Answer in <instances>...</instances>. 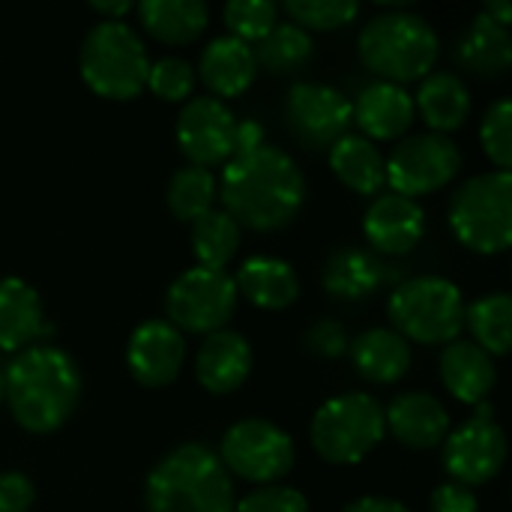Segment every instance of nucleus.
Instances as JSON below:
<instances>
[{
  "mask_svg": "<svg viewBox=\"0 0 512 512\" xmlns=\"http://www.w3.org/2000/svg\"><path fill=\"white\" fill-rule=\"evenodd\" d=\"M222 204L237 225L255 231L285 228L306 201V177L279 147H258L228 159L222 171Z\"/></svg>",
  "mask_w": 512,
  "mask_h": 512,
  "instance_id": "f257e3e1",
  "label": "nucleus"
},
{
  "mask_svg": "<svg viewBox=\"0 0 512 512\" xmlns=\"http://www.w3.org/2000/svg\"><path fill=\"white\" fill-rule=\"evenodd\" d=\"M81 372L75 360L54 345L21 351L3 372V399L21 429L33 435L57 432L75 411Z\"/></svg>",
  "mask_w": 512,
  "mask_h": 512,
  "instance_id": "f03ea898",
  "label": "nucleus"
},
{
  "mask_svg": "<svg viewBox=\"0 0 512 512\" xmlns=\"http://www.w3.org/2000/svg\"><path fill=\"white\" fill-rule=\"evenodd\" d=\"M147 512H234V483L204 444H180L156 462L144 486Z\"/></svg>",
  "mask_w": 512,
  "mask_h": 512,
  "instance_id": "7ed1b4c3",
  "label": "nucleus"
},
{
  "mask_svg": "<svg viewBox=\"0 0 512 512\" xmlns=\"http://www.w3.org/2000/svg\"><path fill=\"white\" fill-rule=\"evenodd\" d=\"M360 60L381 75V81L405 84L426 78L438 60L441 42L435 27L408 9H390L369 18L357 39Z\"/></svg>",
  "mask_w": 512,
  "mask_h": 512,
  "instance_id": "20e7f679",
  "label": "nucleus"
},
{
  "mask_svg": "<svg viewBox=\"0 0 512 512\" xmlns=\"http://www.w3.org/2000/svg\"><path fill=\"white\" fill-rule=\"evenodd\" d=\"M78 63L87 87L105 99H135L147 87V48L123 21L93 24L81 42Z\"/></svg>",
  "mask_w": 512,
  "mask_h": 512,
  "instance_id": "39448f33",
  "label": "nucleus"
},
{
  "mask_svg": "<svg viewBox=\"0 0 512 512\" xmlns=\"http://www.w3.org/2000/svg\"><path fill=\"white\" fill-rule=\"evenodd\" d=\"M453 234L480 255H498L512 243L510 171H486L465 180L450 201Z\"/></svg>",
  "mask_w": 512,
  "mask_h": 512,
  "instance_id": "423d86ee",
  "label": "nucleus"
},
{
  "mask_svg": "<svg viewBox=\"0 0 512 512\" xmlns=\"http://www.w3.org/2000/svg\"><path fill=\"white\" fill-rule=\"evenodd\" d=\"M384 408L369 393H342L327 399L312 417V447L330 465L366 459L384 438Z\"/></svg>",
  "mask_w": 512,
  "mask_h": 512,
  "instance_id": "0eeeda50",
  "label": "nucleus"
},
{
  "mask_svg": "<svg viewBox=\"0 0 512 512\" xmlns=\"http://www.w3.org/2000/svg\"><path fill=\"white\" fill-rule=\"evenodd\" d=\"M390 321L402 339H414L423 345H450L465 327L462 291L444 276L408 279L390 297Z\"/></svg>",
  "mask_w": 512,
  "mask_h": 512,
  "instance_id": "6e6552de",
  "label": "nucleus"
},
{
  "mask_svg": "<svg viewBox=\"0 0 512 512\" xmlns=\"http://www.w3.org/2000/svg\"><path fill=\"white\" fill-rule=\"evenodd\" d=\"M237 285L225 270H207L192 267L183 276H177L168 288L165 309L168 324H174L180 333H216L225 330L237 309Z\"/></svg>",
  "mask_w": 512,
  "mask_h": 512,
  "instance_id": "1a4fd4ad",
  "label": "nucleus"
},
{
  "mask_svg": "<svg viewBox=\"0 0 512 512\" xmlns=\"http://www.w3.org/2000/svg\"><path fill=\"white\" fill-rule=\"evenodd\" d=\"M387 183L396 195L417 198L447 186L462 168V150L450 135L420 132L396 144L393 156L384 159Z\"/></svg>",
  "mask_w": 512,
  "mask_h": 512,
  "instance_id": "9d476101",
  "label": "nucleus"
},
{
  "mask_svg": "<svg viewBox=\"0 0 512 512\" xmlns=\"http://www.w3.org/2000/svg\"><path fill=\"white\" fill-rule=\"evenodd\" d=\"M222 465L249 483L270 486L294 465L291 438L267 420H240L222 438Z\"/></svg>",
  "mask_w": 512,
  "mask_h": 512,
  "instance_id": "9b49d317",
  "label": "nucleus"
},
{
  "mask_svg": "<svg viewBox=\"0 0 512 512\" xmlns=\"http://www.w3.org/2000/svg\"><path fill=\"white\" fill-rule=\"evenodd\" d=\"M507 462V438L492 405H477V414L444 438V468L462 486H483L501 474Z\"/></svg>",
  "mask_w": 512,
  "mask_h": 512,
  "instance_id": "f8f14e48",
  "label": "nucleus"
},
{
  "mask_svg": "<svg viewBox=\"0 0 512 512\" xmlns=\"http://www.w3.org/2000/svg\"><path fill=\"white\" fill-rule=\"evenodd\" d=\"M285 117L291 132L306 147H333L354 120L351 102L330 84L300 81L288 90Z\"/></svg>",
  "mask_w": 512,
  "mask_h": 512,
  "instance_id": "ddd939ff",
  "label": "nucleus"
},
{
  "mask_svg": "<svg viewBox=\"0 0 512 512\" xmlns=\"http://www.w3.org/2000/svg\"><path fill=\"white\" fill-rule=\"evenodd\" d=\"M234 129L237 117L222 99L195 96L177 117V144L183 156L198 168L222 165L234 153Z\"/></svg>",
  "mask_w": 512,
  "mask_h": 512,
  "instance_id": "4468645a",
  "label": "nucleus"
},
{
  "mask_svg": "<svg viewBox=\"0 0 512 512\" xmlns=\"http://www.w3.org/2000/svg\"><path fill=\"white\" fill-rule=\"evenodd\" d=\"M186 360V339L168 321H144L126 348V363L141 387H168Z\"/></svg>",
  "mask_w": 512,
  "mask_h": 512,
  "instance_id": "2eb2a0df",
  "label": "nucleus"
},
{
  "mask_svg": "<svg viewBox=\"0 0 512 512\" xmlns=\"http://www.w3.org/2000/svg\"><path fill=\"white\" fill-rule=\"evenodd\" d=\"M426 231V213L414 198L387 192L378 195L366 216H363V234L366 240L384 252V255H405L411 252Z\"/></svg>",
  "mask_w": 512,
  "mask_h": 512,
  "instance_id": "dca6fc26",
  "label": "nucleus"
},
{
  "mask_svg": "<svg viewBox=\"0 0 512 512\" xmlns=\"http://www.w3.org/2000/svg\"><path fill=\"white\" fill-rule=\"evenodd\" d=\"M384 423L411 450H432L450 435L447 408L429 393H402L384 408Z\"/></svg>",
  "mask_w": 512,
  "mask_h": 512,
  "instance_id": "f3484780",
  "label": "nucleus"
},
{
  "mask_svg": "<svg viewBox=\"0 0 512 512\" xmlns=\"http://www.w3.org/2000/svg\"><path fill=\"white\" fill-rule=\"evenodd\" d=\"M252 372V348L234 330H216L204 336L195 354V375L204 390L222 396L234 393Z\"/></svg>",
  "mask_w": 512,
  "mask_h": 512,
  "instance_id": "a211bd4d",
  "label": "nucleus"
},
{
  "mask_svg": "<svg viewBox=\"0 0 512 512\" xmlns=\"http://www.w3.org/2000/svg\"><path fill=\"white\" fill-rule=\"evenodd\" d=\"M45 333L39 294L18 276L0 279V351H27Z\"/></svg>",
  "mask_w": 512,
  "mask_h": 512,
  "instance_id": "6ab92c4d",
  "label": "nucleus"
},
{
  "mask_svg": "<svg viewBox=\"0 0 512 512\" xmlns=\"http://www.w3.org/2000/svg\"><path fill=\"white\" fill-rule=\"evenodd\" d=\"M414 96L390 81H375L369 84L360 96L357 105H351L354 120L360 123V129L369 138H399L402 132H408V126L414 123Z\"/></svg>",
  "mask_w": 512,
  "mask_h": 512,
  "instance_id": "aec40b11",
  "label": "nucleus"
},
{
  "mask_svg": "<svg viewBox=\"0 0 512 512\" xmlns=\"http://www.w3.org/2000/svg\"><path fill=\"white\" fill-rule=\"evenodd\" d=\"M441 381L465 405H483L495 390V360L474 342H450L441 354Z\"/></svg>",
  "mask_w": 512,
  "mask_h": 512,
  "instance_id": "412c9836",
  "label": "nucleus"
},
{
  "mask_svg": "<svg viewBox=\"0 0 512 512\" xmlns=\"http://www.w3.org/2000/svg\"><path fill=\"white\" fill-rule=\"evenodd\" d=\"M255 51L237 36H216L201 54V81L216 96H240L255 81Z\"/></svg>",
  "mask_w": 512,
  "mask_h": 512,
  "instance_id": "4be33fe9",
  "label": "nucleus"
},
{
  "mask_svg": "<svg viewBox=\"0 0 512 512\" xmlns=\"http://www.w3.org/2000/svg\"><path fill=\"white\" fill-rule=\"evenodd\" d=\"M234 285H237V294H243L249 303L261 309H288L300 294V279L294 267L273 255L246 258Z\"/></svg>",
  "mask_w": 512,
  "mask_h": 512,
  "instance_id": "5701e85b",
  "label": "nucleus"
},
{
  "mask_svg": "<svg viewBox=\"0 0 512 512\" xmlns=\"http://www.w3.org/2000/svg\"><path fill=\"white\" fill-rule=\"evenodd\" d=\"M357 372L372 384H393L411 369V345L396 330H366L351 345Z\"/></svg>",
  "mask_w": 512,
  "mask_h": 512,
  "instance_id": "b1692460",
  "label": "nucleus"
},
{
  "mask_svg": "<svg viewBox=\"0 0 512 512\" xmlns=\"http://www.w3.org/2000/svg\"><path fill=\"white\" fill-rule=\"evenodd\" d=\"M459 63L480 78H501L512 66L510 30L480 12L459 42Z\"/></svg>",
  "mask_w": 512,
  "mask_h": 512,
  "instance_id": "393cba45",
  "label": "nucleus"
},
{
  "mask_svg": "<svg viewBox=\"0 0 512 512\" xmlns=\"http://www.w3.org/2000/svg\"><path fill=\"white\" fill-rule=\"evenodd\" d=\"M414 108H420L423 120L438 132L447 135L453 129H459L468 114H471V93L465 87V81L456 72H429L417 90V102Z\"/></svg>",
  "mask_w": 512,
  "mask_h": 512,
  "instance_id": "a878e982",
  "label": "nucleus"
},
{
  "mask_svg": "<svg viewBox=\"0 0 512 512\" xmlns=\"http://www.w3.org/2000/svg\"><path fill=\"white\" fill-rule=\"evenodd\" d=\"M381 279H384V264L372 252H363L357 246L336 249L324 267L327 294L336 300H345V303H354V300L375 294Z\"/></svg>",
  "mask_w": 512,
  "mask_h": 512,
  "instance_id": "bb28decb",
  "label": "nucleus"
},
{
  "mask_svg": "<svg viewBox=\"0 0 512 512\" xmlns=\"http://www.w3.org/2000/svg\"><path fill=\"white\" fill-rule=\"evenodd\" d=\"M138 15L147 33L168 45L195 42L210 21V9L201 0H144Z\"/></svg>",
  "mask_w": 512,
  "mask_h": 512,
  "instance_id": "cd10ccee",
  "label": "nucleus"
},
{
  "mask_svg": "<svg viewBox=\"0 0 512 512\" xmlns=\"http://www.w3.org/2000/svg\"><path fill=\"white\" fill-rule=\"evenodd\" d=\"M330 168L336 177L360 195H375L387 183L381 150L363 135H342L330 147Z\"/></svg>",
  "mask_w": 512,
  "mask_h": 512,
  "instance_id": "c85d7f7f",
  "label": "nucleus"
},
{
  "mask_svg": "<svg viewBox=\"0 0 512 512\" xmlns=\"http://www.w3.org/2000/svg\"><path fill=\"white\" fill-rule=\"evenodd\" d=\"M465 321L474 333V345L489 357H504L512 345V300L510 294H486L465 309Z\"/></svg>",
  "mask_w": 512,
  "mask_h": 512,
  "instance_id": "c756f323",
  "label": "nucleus"
},
{
  "mask_svg": "<svg viewBox=\"0 0 512 512\" xmlns=\"http://www.w3.org/2000/svg\"><path fill=\"white\" fill-rule=\"evenodd\" d=\"M240 225L225 210H207L192 222V252L198 267L225 270V264L237 255Z\"/></svg>",
  "mask_w": 512,
  "mask_h": 512,
  "instance_id": "7c9ffc66",
  "label": "nucleus"
},
{
  "mask_svg": "<svg viewBox=\"0 0 512 512\" xmlns=\"http://www.w3.org/2000/svg\"><path fill=\"white\" fill-rule=\"evenodd\" d=\"M309 57H312V36L294 21H282V24L276 21L273 30L264 39H258L255 48V63H261L276 75H288L300 69Z\"/></svg>",
  "mask_w": 512,
  "mask_h": 512,
  "instance_id": "2f4dec72",
  "label": "nucleus"
},
{
  "mask_svg": "<svg viewBox=\"0 0 512 512\" xmlns=\"http://www.w3.org/2000/svg\"><path fill=\"white\" fill-rule=\"evenodd\" d=\"M213 198H216V180L207 168L186 165L168 183V210L183 222H195L198 216L213 210Z\"/></svg>",
  "mask_w": 512,
  "mask_h": 512,
  "instance_id": "473e14b6",
  "label": "nucleus"
},
{
  "mask_svg": "<svg viewBox=\"0 0 512 512\" xmlns=\"http://www.w3.org/2000/svg\"><path fill=\"white\" fill-rule=\"evenodd\" d=\"M285 12L297 27L309 30H336L357 18L360 6L354 0H288Z\"/></svg>",
  "mask_w": 512,
  "mask_h": 512,
  "instance_id": "72a5a7b5",
  "label": "nucleus"
},
{
  "mask_svg": "<svg viewBox=\"0 0 512 512\" xmlns=\"http://www.w3.org/2000/svg\"><path fill=\"white\" fill-rule=\"evenodd\" d=\"M480 141L486 156L498 165V171H510L512 165V102L495 99L480 123Z\"/></svg>",
  "mask_w": 512,
  "mask_h": 512,
  "instance_id": "f704fd0d",
  "label": "nucleus"
},
{
  "mask_svg": "<svg viewBox=\"0 0 512 512\" xmlns=\"http://www.w3.org/2000/svg\"><path fill=\"white\" fill-rule=\"evenodd\" d=\"M276 3H267V0H231L222 12L231 36L249 42V39H264L273 24H276Z\"/></svg>",
  "mask_w": 512,
  "mask_h": 512,
  "instance_id": "c9c22d12",
  "label": "nucleus"
},
{
  "mask_svg": "<svg viewBox=\"0 0 512 512\" xmlns=\"http://www.w3.org/2000/svg\"><path fill=\"white\" fill-rule=\"evenodd\" d=\"M147 87L165 102H183L195 90V69L183 57H159L150 63Z\"/></svg>",
  "mask_w": 512,
  "mask_h": 512,
  "instance_id": "e433bc0d",
  "label": "nucleus"
},
{
  "mask_svg": "<svg viewBox=\"0 0 512 512\" xmlns=\"http://www.w3.org/2000/svg\"><path fill=\"white\" fill-rule=\"evenodd\" d=\"M234 512H309V501L303 492L291 486L270 483V486H258L243 501H237Z\"/></svg>",
  "mask_w": 512,
  "mask_h": 512,
  "instance_id": "4c0bfd02",
  "label": "nucleus"
},
{
  "mask_svg": "<svg viewBox=\"0 0 512 512\" xmlns=\"http://www.w3.org/2000/svg\"><path fill=\"white\" fill-rule=\"evenodd\" d=\"M33 501H36V489L24 474L18 471L0 474V512H27Z\"/></svg>",
  "mask_w": 512,
  "mask_h": 512,
  "instance_id": "58836bf2",
  "label": "nucleus"
},
{
  "mask_svg": "<svg viewBox=\"0 0 512 512\" xmlns=\"http://www.w3.org/2000/svg\"><path fill=\"white\" fill-rule=\"evenodd\" d=\"M306 345H309V351L312 354H318V357H339L345 348H348V339H345V330H342V324H336V321H318L309 333H306Z\"/></svg>",
  "mask_w": 512,
  "mask_h": 512,
  "instance_id": "ea45409f",
  "label": "nucleus"
},
{
  "mask_svg": "<svg viewBox=\"0 0 512 512\" xmlns=\"http://www.w3.org/2000/svg\"><path fill=\"white\" fill-rule=\"evenodd\" d=\"M432 512H480L477 498L462 483H441L432 492Z\"/></svg>",
  "mask_w": 512,
  "mask_h": 512,
  "instance_id": "a19ab883",
  "label": "nucleus"
},
{
  "mask_svg": "<svg viewBox=\"0 0 512 512\" xmlns=\"http://www.w3.org/2000/svg\"><path fill=\"white\" fill-rule=\"evenodd\" d=\"M264 147V129L258 120H237V129H234V156H246L252 150Z\"/></svg>",
  "mask_w": 512,
  "mask_h": 512,
  "instance_id": "79ce46f5",
  "label": "nucleus"
},
{
  "mask_svg": "<svg viewBox=\"0 0 512 512\" xmlns=\"http://www.w3.org/2000/svg\"><path fill=\"white\" fill-rule=\"evenodd\" d=\"M345 512H411L402 501H393V498H378V495H369V498H360L354 504H348Z\"/></svg>",
  "mask_w": 512,
  "mask_h": 512,
  "instance_id": "37998d69",
  "label": "nucleus"
},
{
  "mask_svg": "<svg viewBox=\"0 0 512 512\" xmlns=\"http://www.w3.org/2000/svg\"><path fill=\"white\" fill-rule=\"evenodd\" d=\"M90 9L105 15V21H120V15L129 12L132 3L129 0H90Z\"/></svg>",
  "mask_w": 512,
  "mask_h": 512,
  "instance_id": "c03bdc74",
  "label": "nucleus"
},
{
  "mask_svg": "<svg viewBox=\"0 0 512 512\" xmlns=\"http://www.w3.org/2000/svg\"><path fill=\"white\" fill-rule=\"evenodd\" d=\"M483 12L492 18V21H498V24H510V18H512V6L507 3V0H492V3H486L483 6Z\"/></svg>",
  "mask_w": 512,
  "mask_h": 512,
  "instance_id": "a18cd8bd",
  "label": "nucleus"
},
{
  "mask_svg": "<svg viewBox=\"0 0 512 512\" xmlns=\"http://www.w3.org/2000/svg\"><path fill=\"white\" fill-rule=\"evenodd\" d=\"M0 402H3V372H0Z\"/></svg>",
  "mask_w": 512,
  "mask_h": 512,
  "instance_id": "49530a36",
  "label": "nucleus"
}]
</instances>
